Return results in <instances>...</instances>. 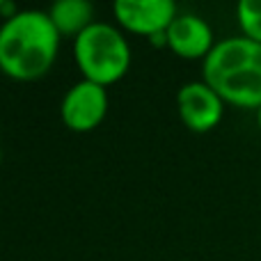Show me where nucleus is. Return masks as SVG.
<instances>
[{
  "instance_id": "1",
  "label": "nucleus",
  "mask_w": 261,
  "mask_h": 261,
  "mask_svg": "<svg viewBox=\"0 0 261 261\" xmlns=\"http://www.w3.org/2000/svg\"><path fill=\"white\" fill-rule=\"evenodd\" d=\"M60 41L48 12L18 9L0 28V71L18 83L41 81L58 60Z\"/></svg>"
},
{
  "instance_id": "2",
  "label": "nucleus",
  "mask_w": 261,
  "mask_h": 261,
  "mask_svg": "<svg viewBox=\"0 0 261 261\" xmlns=\"http://www.w3.org/2000/svg\"><path fill=\"white\" fill-rule=\"evenodd\" d=\"M202 81L236 108H261V44L248 37L220 39L202 62Z\"/></svg>"
},
{
  "instance_id": "3",
  "label": "nucleus",
  "mask_w": 261,
  "mask_h": 261,
  "mask_svg": "<svg viewBox=\"0 0 261 261\" xmlns=\"http://www.w3.org/2000/svg\"><path fill=\"white\" fill-rule=\"evenodd\" d=\"M73 60L83 73V81L108 90L128 73L130 46L117 25L94 21L73 39Z\"/></svg>"
},
{
  "instance_id": "4",
  "label": "nucleus",
  "mask_w": 261,
  "mask_h": 261,
  "mask_svg": "<svg viewBox=\"0 0 261 261\" xmlns=\"http://www.w3.org/2000/svg\"><path fill=\"white\" fill-rule=\"evenodd\" d=\"M108 90L90 81H78L67 90L60 103V119L73 133L99 128L108 115Z\"/></svg>"
},
{
  "instance_id": "5",
  "label": "nucleus",
  "mask_w": 261,
  "mask_h": 261,
  "mask_svg": "<svg viewBox=\"0 0 261 261\" xmlns=\"http://www.w3.org/2000/svg\"><path fill=\"white\" fill-rule=\"evenodd\" d=\"M113 14L119 30L147 39L165 35L172 21L179 16L172 0H117Z\"/></svg>"
},
{
  "instance_id": "6",
  "label": "nucleus",
  "mask_w": 261,
  "mask_h": 261,
  "mask_svg": "<svg viewBox=\"0 0 261 261\" xmlns=\"http://www.w3.org/2000/svg\"><path fill=\"white\" fill-rule=\"evenodd\" d=\"M225 101L204 81L186 83L176 92V110L184 126L193 133H208L225 117Z\"/></svg>"
},
{
  "instance_id": "7",
  "label": "nucleus",
  "mask_w": 261,
  "mask_h": 261,
  "mask_svg": "<svg viewBox=\"0 0 261 261\" xmlns=\"http://www.w3.org/2000/svg\"><path fill=\"white\" fill-rule=\"evenodd\" d=\"M167 48L181 60H206L218 44L213 28L197 14H179L165 32Z\"/></svg>"
},
{
  "instance_id": "8",
  "label": "nucleus",
  "mask_w": 261,
  "mask_h": 261,
  "mask_svg": "<svg viewBox=\"0 0 261 261\" xmlns=\"http://www.w3.org/2000/svg\"><path fill=\"white\" fill-rule=\"evenodd\" d=\"M48 16L60 37L76 39L94 23V5L87 0H58L50 5Z\"/></svg>"
},
{
  "instance_id": "9",
  "label": "nucleus",
  "mask_w": 261,
  "mask_h": 261,
  "mask_svg": "<svg viewBox=\"0 0 261 261\" xmlns=\"http://www.w3.org/2000/svg\"><path fill=\"white\" fill-rule=\"evenodd\" d=\"M236 18L243 37L261 44V0H241L236 5Z\"/></svg>"
},
{
  "instance_id": "10",
  "label": "nucleus",
  "mask_w": 261,
  "mask_h": 261,
  "mask_svg": "<svg viewBox=\"0 0 261 261\" xmlns=\"http://www.w3.org/2000/svg\"><path fill=\"white\" fill-rule=\"evenodd\" d=\"M257 124H259V130H261V108L257 110Z\"/></svg>"
},
{
  "instance_id": "11",
  "label": "nucleus",
  "mask_w": 261,
  "mask_h": 261,
  "mask_svg": "<svg viewBox=\"0 0 261 261\" xmlns=\"http://www.w3.org/2000/svg\"><path fill=\"white\" fill-rule=\"evenodd\" d=\"M0 28H3V23H0Z\"/></svg>"
}]
</instances>
